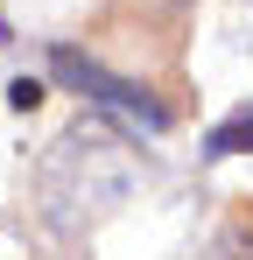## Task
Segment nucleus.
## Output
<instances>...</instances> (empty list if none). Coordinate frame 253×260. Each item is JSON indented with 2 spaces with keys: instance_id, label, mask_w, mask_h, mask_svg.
Returning a JSON list of instances; mask_svg holds the SVG:
<instances>
[{
  "instance_id": "f257e3e1",
  "label": "nucleus",
  "mask_w": 253,
  "mask_h": 260,
  "mask_svg": "<svg viewBox=\"0 0 253 260\" xmlns=\"http://www.w3.org/2000/svg\"><path fill=\"white\" fill-rule=\"evenodd\" d=\"M126 183H134V162H126L120 141H113L106 127H71L49 155H42L36 197H42V218H49V225L78 232V225H91L99 211L120 204Z\"/></svg>"
},
{
  "instance_id": "f03ea898",
  "label": "nucleus",
  "mask_w": 253,
  "mask_h": 260,
  "mask_svg": "<svg viewBox=\"0 0 253 260\" xmlns=\"http://www.w3.org/2000/svg\"><path fill=\"white\" fill-rule=\"evenodd\" d=\"M49 63H56V78H71L78 91H91L99 106H120L126 120H141V127H162V120H169V113H162V106H155V99H148L141 85L113 78L99 56H84V49H71V43H56V49H49Z\"/></svg>"
},
{
  "instance_id": "7ed1b4c3",
  "label": "nucleus",
  "mask_w": 253,
  "mask_h": 260,
  "mask_svg": "<svg viewBox=\"0 0 253 260\" xmlns=\"http://www.w3.org/2000/svg\"><path fill=\"white\" fill-rule=\"evenodd\" d=\"M246 148H253V106H246V113H232L225 127L211 134V155H246Z\"/></svg>"
},
{
  "instance_id": "20e7f679",
  "label": "nucleus",
  "mask_w": 253,
  "mask_h": 260,
  "mask_svg": "<svg viewBox=\"0 0 253 260\" xmlns=\"http://www.w3.org/2000/svg\"><path fill=\"white\" fill-rule=\"evenodd\" d=\"M204 260H253V239L246 232H218V246H211Z\"/></svg>"
}]
</instances>
